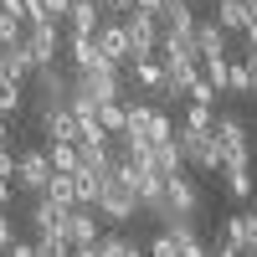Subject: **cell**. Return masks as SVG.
I'll list each match as a JSON object with an SVG mask.
<instances>
[{
    "mask_svg": "<svg viewBox=\"0 0 257 257\" xmlns=\"http://www.w3.org/2000/svg\"><path fill=\"white\" fill-rule=\"evenodd\" d=\"M196 206H201V185H196L190 170H180V175L165 180V201L155 206V216H160L165 226H170V221H190V216H196Z\"/></svg>",
    "mask_w": 257,
    "mask_h": 257,
    "instance_id": "1",
    "label": "cell"
},
{
    "mask_svg": "<svg viewBox=\"0 0 257 257\" xmlns=\"http://www.w3.org/2000/svg\"><path fill=\"white\" fill-rule=\"evenodd\" d=\"M72 82H77V88H88L98 103L128 98V93H123V67H113V62H98V67H88V72H72Z\"/></svg>",
    "mask_w": 257,
    "mask_h": 257,
    "instance_id": "2",
    "label": "cell"
},
{
    "mask_svg": "<svg viewBox=\"0 0 257 257\" xmlns=\"http://www.w3.org/2000/svg\"><path fill=\"white\" fill-rule=\"evenodd\" d=\"M175 144H180V160H185V170H216V175H221V155H216V139H211V134L180 128V134H175Z\"/></svg>",
    "mask_w": 257,
    "mask_h": 257,
    "instance_id": "3",
    "label": "cell"
},
{
    "mask_svg": "<svg viewBox=\"0 0 257 257\" xmlns=\"http://www.w3.org/2000/svg\"><path fill=\"white\" fill-rule=\"evenodd\" d=\"M211 139H216L221 165H231V160H252V149H247V123H242V118L221 113V118H216V128H211Z\"/></svg>",
    "mask_w": 257,
    "mask_h": 257,
    "instance_id": "4",
    "label": "cell"
},
{
    "mask_svg": "<svg viewBox=\"0 0 257 257\" xmlns=\"http://www.w3.org/2000/svg\"><path fill=\"white\" fill-rule=\"evenodd\" d=\"M123 26H128V47H134V62H139V57H160V36H165L160 16L134 11V16H123Z\"/></svg>",
    "mask_w": 257,
    "mask_h": 257,
    "instance_id": "5",
    "label": "cell"
},
{
    "mask_svg": "<svg viewBox=\"0 0 257 257\" xmlns=\"http://www.w3.org/2000/svg\"><path fill=\"white\" fill-rule=\"evenodd\" d=\"M98 216H103V221H113V226H128V221L139 216V196H134V185L108 180V190H103V206H98Z\"/></svg>",
    "mask_w": 257,
    "mask_h": 257,
    "instance_id": "6",
    "label": "cell"
},
{
    "mask_svg": "<svg viewBox=\"0 0 257 257\" xmlns=\"http://www.w3.org/2000/svg\"><path fill=\"white\" fill-rule=\"evenodd\" d=\"M93 41H98L103 62H113V67H128V62H134V47H128V26H123V21L108 16V21L93 31Z\"/></svg>",
    "mask_w": 257,
    "mask_h": 257,
    "instance_id": "7",
    "label": "cell"
},
{
    "mask_svg": "<svg viewBox=\"0 0 257 257\" xmlns=\"http://www.w3.org/2000/svg\"><path fill=\"white\" fill-rule=\"evenodd\" d=\"M26 52H31V62H36V72H41V67H57V62H62V26H57V21L31 26V31H26Z\"/></svg>",
    "mask_w": 257,
    "mask_h": 257,
    "instance_id": "8",
    "label": "cell"
},
{
    "mask_svg": "<svg viewBox=\"0 0 257 257\" xmlns=\"http://www.w3.org/2000/svg\"><path fill=\"white\" fill-rule=\"evenodd\" d=\"M62 237L72 242V252H77V247H98V242H103L98 211H82V206H72V211H67V221H62Z\"/></svg>",
    "mask_w": 257,
    "mask_h": 257,
    "instance_id": "9",
    "label": "cell"
},
{
    "mask_svg": "<svg viewBox=\"0 0 257 257\" xmlns=\"http://www.w3.org/2000/svg\"><path fill=\"white\" fill-rule=\"evenodd\" d=\"M52 175H57V170H52V160H47V149H26V155H21V165H16L21 190H36V196L52 185Z\"/></svg>",
    "mask_w": 257,
    "mask_h": 257,
    "instance_id": "10",
    "label": "cell"
},
{
    "mask_svg": "<svg viewBox=\"0 0 257 257\" xmlns=\"http://www.w3.org/2000/svg\"><path fill=\"white\" fill-rule=\"evenodd\" d=\"M216 242H231V247H242V257H257V211L226 216V221H221V237H216Z\"/></svg>",
    "mask_w": 257,
    "mask_h": 257,
    "instance_id": "11",
    "label": "cell"
},
{
    "mask_svg": "<svg viewBox=\"0 0 257 257\" xmlns=\"http://www.w3.org/2000/svg\"><path fill=\"white\" fill-rule=\"evenodd\" d=\"M41 134H47V144H77V118H72L67 103L41 108Z\"/></svg>",
    "mask_w": 257,
    "mask_h": 257,
    "instance_id": "12",
    "label": "cell"
},
{
    "mask_svg": "<svg viewBox=\"0 0 257 257\" xmlns=\"http://www.w3.org/2000/svg\"><path fill=\"white\" fill-rule=\"evenodd\" d=\"M103 21H108V16H103L98 0H77V6L67 11V21H62V36H93Z\"/></svg>",
    "mask_w": 257,
    "mask_h": 257,
    "instance_id": "13",
    "label": "cell"
},
{
    "mask_svg": "<svg viewBox=\"0 0 257 257\" xmlns=\"http://www.w3.org/2000/svg\"><path fill=\"white\" fill-rule=\"evenodd\" d=\"M62 62H67L72 72H88V67L103 62V52H98L93 36H62Z\"/></svg>",
    "mask_w": 257,
    "mask_h": 257,
    "instance_id": "14",
    "label": "cell"
},
{
    "mask_svg": "<svg viewBox=\"0 0 257 257\" xmlns=\"http://www.w3.org/2000/svg\"><path fill=\"white\" fill-rule=\"evenodd\" d=\"M31 72H36V62H31V52H26V41H21V47H0V77H6V82L26 88Z\"/></svg>",
    "mask_w": 257,
    "mask_h": 257,
    "instance_id": "15",
    "label": "cell"
},
{
    "mask_svg": "<svg viewBox=\"0 0 257 257\" xmlns=\"http://www.w3.org/2000/svg\"><path fill=\"white\" fill-rule=\"evenodd\" d=\"M36 88H41V108L67 103V93H72V72H67V67H41V72H36Z\"/></svg>",
    "mask_w": 257,
    "mask_h": 257,
    "instance_id": "16",
    "label": "cell"
},
{
    "mask_svg": "<svg viewBox=\"0 0 257 257\" xmlns=\"http://www.w3.org/2000/svg\"><path fill=\"white\" fill-rule=\"evenodd\" d=\"M226 31L216 26V16H211V21H196V52H201V62H216V57H231L226 52Z\"/></svg>",
    "mask_w": 257,
    "mask_h": 257,
    "instance_id": "17",
    "label": "cell"
},
{
    "mask_svg": "<svg viewBox=\"0 0 257 257\" xmlns=\"http://www.w3.org/2000/svg\"><path fill=\"white\" fill-rule=\"evenodd\" d=\"M216 26H221L226 36H247V26H252L247 0H216Z\"/></svg>",
    "mask_w": 257,
    "mask_h": 257,
    "instance_id": "18",
    "label": "cell"
},
{
    "mask_svg": "<svg viewBox=\"0 0 257 257\" xmlns=\"http://www.w3.org/2000/svg\"><path fill=\"white\" fill-rule=\"evenodd\" d=\"M221 185H226V196H237V201H247L252 196V160H231V165H221Z\"/></svg>",
    "mask_w": 257,
    "mask_h": 257,
    "instance_id": "19",
    "label": "cell"
},
{
    "mask_svg": "<svg viewBox=\"0 0 257 257\" xmlns=\"http://www.w3.org/2000/svg\"><path fill=\"white\" fill-rule=\"evenodd\" d=\"M72 180H77V206H82V211H98V206H103V190H108L113 175L103 180V175H93V170H77Z\"/></svg>",
    "mask_w": 257,
    "mask_h": 257,
    "instance_id": "20",
    "label": "cell"
},
{
    "mask_svg": "<svg viewBox=\"0 0 257 257\" xmlns=\"http://www.w3.org/2000/svg\"><path fill=\"white\" fill-rule=\"evenodd\" d=\"M128 77H134V88H139V93H160L165 67H160V57H139V62H128Z\"/></svg>",
    "mask_w": 257,
    "mask_h": 257,
    "instance_id": "21",
    "label": "cell"
},
{
    "mask_svg": "<svg viewBox=\"0 0 257 257\" xmlns=\"http://www.w3.org/2000/svg\"><path fill=\"white\" fill-rule=\"evenodd\" d=\"M67 211H72V206H57V201H47V196H36V206H31V226H36V231H62Z\"/></svg>",
    "mask_w": 257,
    "mask_h": 257,
    "instance_id": "22",
    "label": "cell"
},
{
    "mask_svg": "<svg viewBox=\"0 0 257 257\" xmlns=\"http://www.w3.org/2000/svg\"><path fill=\"white\" fill-rule=\"evenodd\" d=\"M196 11H190V0H165V11H160V26L165 31H196Z\"/></svg>",
    "mask_w": 257,
    "mask_h": 257,
    "instance_id": "23",
    "label": "cell"
},
{
    "mask_svg": "<svg viewBox=\"0 0 257 257\" xmlns=\"http://www.w3.org/2000/svg\"><path fill=\"white\" fill-rule=\"evenodd\" d=\"M98 123L108 128V139H123V134H128V98H118V103H98Z\"/></svg>",
    "mask_w": 257,
    "mask_h": 257,
    "instance_id": "24",
    "label": "cell"
},
{
    "mask_svg": "<svg viewBox=\"0 0 257 257\" xmlns=\"http://www.w3.org/2000/svg\"><path fill=\"white\" fill-rule=\"evenodd\" d=\"M98 257H144V247H139L134 237H123V231H103Z\"/></svg>",
    "mask_w": 257,
    "mask_h": 257,
    "instance_id": "25",
    "label": "cell"
},
{
    "mask_svg": "<svg viewBox=\"0 0 257 257\" xmlns=\"http://www.w3.org/2000/svg\"><path fill=\"white\" fill-rule=\"evenodd\" d=\"M47 160H52V170H57V175H77V165H82L77 144H47Z\"/></svg>",
    "mask_w": 257,
    "mask_h": 257,
    "instance_id": "26",
    "label": "cell"
},
{
    "mask_svg": "<svg viewBox=\"0 0 257 257\" xmlns=\"http://www.w3.org/2000/svg\"><path fill=\"white\" fill-rule=\"evenodd\" d=\"M201 72H206V82L216 93H231V57H216V62H201Z\"/></svg>",
    "mask_w": 257,
    "mask_h": 257,
    "instance_id": "27",
    "label": "cell"
},
{
    "mask_svg": "<svg viewBox=\"0 0 257 257\" xmlns=\"http://www.w3.org/2000/svg\"><path fill=\"white\" fill-rule=\"evenodd\" d=\"M180 128H196V134H211V128H216V113H211L206 103H185V118H180Z\"/></svg>",
    "mask_w": 257,
    "mask_h": 257,
    "instance_id": "28",
    "label": "cell"
},
{
    "mask_svg": "<svg viewBox=\"0 0 257 257\" xmlns=\"http://www.w3.org/2000/svg\"><path fill=\"white\" fill-rule=\"evenodd\" d=\"M47 201H57V206H77V180L72 175H52V185L41 190Z\"/></svg>",
    "mask_w": 257,
    "mask_h": 257,
    "instance_id": "29",
    "label": "cell"
},
{
    "mask_svg": "<svg viewBox=\"0 0 257 257\" xmlns=\"http://www.w3.org/2000/svg\"><path fill=\"white\" fill-rule=\"evenodd\" d=\"M36 252L41 257H72V242L62 231H36Z\"/></svg>",
    "mask_w": 257,
    "mask_h": 257,
    "instance_id": "30",
    "label": "cell"
},
{
    "mask_svg": "<svg viewBox=\"0 0 257 257\" xmlns=\"http://www.w3.org/2000/svg\"><path fill=\"white\" fill-rule=\"evenodd\" d=\"M26 31H31V26H26L21 16H11V11L0 16V47H21V41H26Z\"/></svg>",
    "mask_w": 257,
    "mask_h": 257,
    "instance_id": "31",
    "label": "cell"
},
{
    "mask_svg": "<svg viewBox=\"0 0 257 257\" xmlns=\"http://www.w3.org/2000/svg\"><path fill=\"white\" fill-rule=\"evenodd\" d=\"M175 134H180V123L160 108V113H155V123H149V144H175Z\"/></svg>",
    "mask_w": 257,
    "mask_h": 257,
    "instance_id": "32",
    "label": "cell"
},
{
    "mask_svg": "<svg viewBox=\"0 0 257 257\" xmlns=\"http://www.w3.org/2000/svg\"><path fill=\"white\" fill-rule=\"evenodd\" d=\"M231 93H252V67H247V52L231 57Z\"/></svg>",
    "mask_w": 257,
    "mask_h": 257,
    "instance_id": "33",
    "label": "cell"
},
{
    "mask_svg": "<svg viewBox=\"0 0 257 257\" xmlns=\"http://www.w3.org/2000/svg\"><path fill=\"white\" fill-rule=\"evenodd\" d=\"M77 144H113V139H108V128H103L98 118H82L77 123Z\"/></svg>",
    "mask_w": 257,
    "mask_h": 257,
    "instance_id": "34",
    "label": "cell"
},
{
    "mask_svg": "<svg viewBox=\"0 0 257 257\" xmlns=\"http://www.w3.org/2000/svg\"><path fill=\"white\" fill-rule=\"evenodd\" d=\"M11 113H21V88L0 77V118H11Z\"/></svg>",
    "mask_w": 257,
    "mask_h": 257,
    "instance_id": "35",
    "label": "cell"
},
{
    "mask_svg": "<svg viewBox=\"0 0 257 257\" xmlns=\"http://www.w3.org/2000/svg\"><path fill=\"white\" fill-rule=\"evenodd\" d=\"M190 103H206V108H211V103H216V88H211V82H206V72L196 77V82H190V93H185Z\"/></svg>",
    "mask_w": 257,
    "mask_h": 257,
    "instance_id": "36",
    "label": "cell"
},
{
    "mask_svg": "<svg viewBox=\"0 0 257 257\" xmlns=\"http://www.w3.org/2000/svg\"><path fill=\"white\" fill-rule=\"evenodd\" d=\"M149 257H180V242L170 237V231H160V237L149 242Z\"/></svg>",
    "mask_w": 257,
    "mask_h": 257,
    "instance_id": "37",
    "label": "cell"
},
{
    "mask_svg": "<svg viewBox=\"0 0 257 257\" xmlns=\"http://www.w3.org/2000/svg\"><path fill=\"white\" fill-rule=\"evenodd\" d=\"M98 6H103V16H113V21L134 16V0H98Z\"/></svg>",
    "mask_w": 257,
    "mask_h": 257,
    "instance_id": "38",
    "label": "cell"
},
{
    "mask_svg": "<svg viewBox=\"0 0 257 257\" xmlns=\"http://www.w3.org/2000/svg\"><path fill=\"white\" fill-rule=\"evenodd\" d=\"M16 247V226H11V216L0 211V252H11Z\"/></svg>",
    "mask_w": 257,
    "mask_h": 257,
    "instance_id": "39",
    "label": "cell"
},
{
    "mask_svg": "<svg viewBox=\"0 0 257 257\" xmlns=\"http://www.w3.org/2000/svg\"><path fill=\"white\" fill-rule=\"evenodd\" d=\"M16 165H21V155H11V149H0V180H16Z\"/></svg>",
    "mask_w": 257,
    "mask_h": 257,
    "instance_id": "40",
    "label": "cell"
},
{
    "mask_svg": "<svg viewBox=\"0 0 257 257\" xmlns=\"http://www.w3.org/2000/svg\"><path fill=\"white\" fill-rule=\"evenodd\" d=\"M77 6V0H47V11H52V21H57V26H62V21H67V11Z\"/></svg>",
    "mask_w": 257,
    "mask_h": 257,
    "instance_id": "41",
    "label": "cell"
},
{
    "mask_svg": "<svg viewBox=\"0 0 257 257\" xmlns=\"http://www.w3.org/2000/svg\"><path fill=\"white\" fill-rule=\"evenodd\" d=\"M6 257H41V252H36V242H21V237H16V247H11Z\"/></svg>",
    "mask_w": 257,
    "mask_h": 257,
    "instance_id": "42",
    "label": "cell"
},
{
    "mask_svg": "<svg viewBox=\"0 0 257 257\" xmlns=\"http://www.w3.org/2000/svg\"><path fill=\"white\" fill-rule=\"evenodd\" d=\"M134 11H144V16H160V11H165V0H134Z\"/></svg>",
    "mask_w": 257,
    "mask_h": 257,
    "instance_id": "43",
    "label": "cell"
},
{
    "mask_svg": "<svg viewBox=\"0 0 257 257\" xmlns=\"http://www.w3.org/2000/svg\"><path fill=\"white\" fill-rule=\"evenodd\" d=\"M11 196H16V180H0V211L11 206Z\"/></svg>",
    "mask_w": 257,
    "mask_h": 257,
    "instance_id": "44",
    "label": "cell"
},
{
    "mask_svg": "<svg viewBox=\"0 0 257 257\" xmlns=\"http://www.w3.org/2000/svg\"><path fill=\"white\" fill-rule=\"evenodd\" d=\"M211 257H242V247H231V242H216V252Z\"/></svg>",
    "mask_w": 257,
    "mask_h": 257,
    "instance_id": "45",
    "label": "cell"
},
{
    "mask_svg": "<svg viewBox=\"0 0 257 257\" xmlns=\"http://www.w3.org/2000/svg\"><path fill=\"white\" fill-rule=\"evenodd\" d=\"M242 41H247V52H257V21L247 26V36H242Z\"/></svg>",
    "mask_w": 257,
    "mask_h": 257,
    "instance_id": "46",
    "label": "cell"
},
{
    "mask_svg": "<svg viewBox=\"0 0 257 257\" xmlns=\"http://www.w3.org/2000/svg\"><path fill=\"white\" fill-rule=\"evenodd\" d=\"M6 144H11V123L0 118V149H6Z\"/></svg>",
    "mask_w": 257,
    "mask_h": 257,
    "instance_id": "47",
    "label": "cell"
},
{
    "mask_svg": "<svg viewBox=\"0 0 257 257\" xmlns=\"http://www.w3.org/2000/svg\"><path fill=\"white\" fill-rule=\"evenodd\" d=\"M72 257H98V247H77V252H72Z\"/></svg>",
    "mask_w": 257,
    "mask_h": 257,
    "instance_id": "48",
    "label": "cell"
},
{
    "mask_svg": "<svg viewBox=\"0 0 257 257\" xmlns=\"http://www.w3.org/2000/svg\"><path fill=\"white\" fill-rule=\"evenodd\" d=\"M247 11H252V21H257V0H247Z\"/></svg>",
    "mask_w": 257,
    "mask_h": 257,
    "instance_id": "49",
    "label": "cell"
},
{
    "mask_svg": "<svg viewBox=\"0 0 257 257\" xmlns=\"http://www.w3.org/2000/svg\"><path fill=\"white\" fill-rule=\"evenodd\" d=\"M6 11H11V0H0V16H6Z\"/></svg>",
    "mask_w": 257,
    "mask_h": 257,
    "instance_id": "50",
    "label": "cell"
}]
</instances>
